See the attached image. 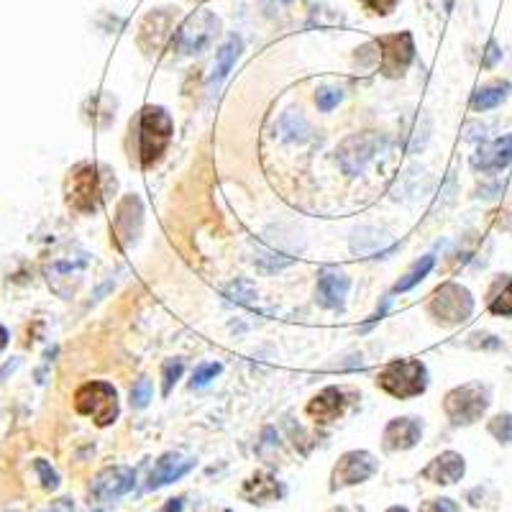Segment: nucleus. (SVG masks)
I'll use <instances>...</instances> for the list:
<instances>
[{
	"mask_svg": "<svg viewBox=\"0 0 512 512\" xmlns=\"http://www.w3.org/2000/svg\"><path fill=\"white\" fill-rule=\"evenodd\" d=\"M172 134H175V123H172V116L164 108H159V105H146V108H141L139 118H136L139 162L144 167H152L169 146Z\"/></svg>",
	"mask_w": 512,
	"mask_h": 512,
	"instance_id": "f257e3e1",
	"label": "nucleus"
},
{
	"mask_svg": "<svg viewBox=\"0 0 512 512\" xmlns=\"http://www.w3.org/2000/svg\"><path fill=\"white\" fill-rule=\"evenodd\" d=\"M111 187H116V180L103 167L85 164L70 177L67 200H70L77 213H95L108 200Z\"/></svg>",
	"mask_w": 512,
	"mask_h": 512,
	"instance_id": "f03ea898",
	"label": "nucleus"
},
{
	"mask_svg": "<svg viewBox=\"0 0 512 512\" xmlns=\"http://www.w3.org/2000/svg\"><path fill=\"white\" fill-rule=\"evenodd\" d=\"M377 384L392 397L410 400V397L423 395L425 387H428V369H425L423 361L415 359L392 361L379 372Z\"/></svg>",
	"mask_w": 512,
	"mask_h": 512,
	"instance_id": "7ed1b4c3",
	"label": "nucleus"
},
{
	"mask_svg": "<svg viewBox=\"0 0 512 512\" xmlns=\"http://www.w3.org/2000/svg\"><path fill=\"white\" fill-rule=\"evenodd\" d=\"M218 34H221V21L210 11H198L175 31L172 49L182 57H195V54L208 52Z\"/></svg>",
	"mask_w": 512,
	"mask_h": 512,
	"instance_id": "20e7f679",
	"label": "nucleus"
},
{
	"mask_svg": "<svg viewBox=\"0 0 512 512\" xmlns=\"http://www.w3.org/2000/svg\"><path fill=\"white\" fill-rule=\"evenodd\" d=\"M75 410L105 428L118 418V392L108 382H88L75 392Z\"/></svg>",
	"mask_w": 512,
	"mask_h": 512,
	"instance_id": "39448f33",
	"label": "nucleus"
},
{
	"mask_svg": "<svg viewBox=\"0 0 512 512\" xmlns=\"http://www.w3.org/2000/svg\"><path fill=\"white\" fill-rule=\"evenodd\" d=\"M489 408V390L484 384L472 382L464 387H456L443 400V410H446L448 420L454 425H472L487 413Z\"/></svg>",
	"mask_w": 512,
	"mask_h": 512,
	"instance_id": "423d86ee",
	"label": "nucleus"
},
{
	"mask_svg": "<svg viewBox=\"0 0 512 512\" xmlns=\"http://www.w3.org/2000/svg\"><path fill=\"white\" fill-rule=\"evenodd\" d=\"M428 310L443 326H456V323H464L472 315L474 297L466 287L448 282V285H441L433 292Z\"/></svg>",
	"mask_w": 512,
	"mask_h": 512,
	"instance_id": "0eeeda50",
	"label": "nucleus"
},
{
	"mask_svg": "<svg viewBox=\"0 0 512 512\" xmlns=\"http://www.w3.org/2000/svg\"><path fill=\"white\" fill-rule=\"evenodd\" d=\"M384 146V136L377 131H364V134H354L338 146V162L344 167L346 175L356 177L364 172L369 162L377 157V152Z\"/></svg>",
	"mask_w": 512,
	"mask_h": 512,
	"instance_id": "6e6552de",
	"label": "nucleus"
},
{
	"mask_svg": "<svg viewBox=\"0 0 512 512\" xmlns=\"http://www.w3.org/2000/svg\"><path fill=\"white\" fill-rule=\"evenodd\" d=\"M379 49V72L384 77H402L415 59L413 36L408 31L392 36H382L377 41Z\"/></svg>",
	"mask_w": 512,
	"mask_h": 512,
	"instance_id": "1a4fd4ad",
	"label": "nucleus"
},
{
	"mask_svg": "<svg viewBox=\"0 0 512 512\" xmlns=\"http://www.w3.org/2000/svg\"><path fill=\"white\" fill-rule=\"evenodd\" d=\"M379 469V461L374 459L369 451H349L338 459L336 469H333L331 477V489L341 487H354V484L367 482L369 477H374Z\"/></svg>",
	"mask_w": 512,
	"mask_h": 512,
	"instance_id": "9d476101",
	"label": "nucleus"
},
{
	"mask_svg": "<svg viewBox=\"0 0 512 512\" xmlns=\"http://www.w3.org/2000/svg\"><path fill=\"white\" fill-rule=\"evenodd\" d=\"M175 24L177 11H172V8H159V11L149 13L139 29V47L144 49L146 54L159 52V49L175 36Z\"/></svg>",
	"mask_w": 512,
	"mask_h": 512,
	"instance_id": "9b49d317",
	"label": "nucleus"
},
{
	"mask_svg": "<svg viewBox=\"0 0 512 512\" xmlns=\"http://www.w3.org/2000/svg\"><path fill=\"white\" fill-rule=\"evenodd\" d=\"M349 277H346L344 269L338 267H326L318 277V290H315V300H318L320 308L326 310H341L346 303V295H349Z\"/></svg>",
	"mask_w": 512,
	"mask_h": 512,
	"instance_id": "f8f14e48",
	"label": "nucleus"
},
{
	"mask_svg": "<svg viewBox=\"0 0 512 512\" xmlns=\"http://www.w3.org/2000/svg\"><path fill=\"white\" fill-rule=\"evenodd\" d=\"M134 479V469H128V466H111V469H105V472H100L95 477L90 495L98 502H113L134 487Z\"/></svg>",
	"mask_w": 512,
	"mask_h": 512,
	"instance_id": "ddd939ff",
	"label": "nucleus"
},
{
	"mask_svg": "<svg viewBox=\"0 0 512 512\" xmlns=\"http://www.w3.org/2000/svg\"><path fill=\"white\" fill-rule=\"evenodd\" d=\"M141 223H144V208H141V200L136 198V195H128V198L121 200L116 213V236H118V244H121L123 249L139 239Z\"/></svg>",
	"mask_w": 512,
	"mask_h": 512,
	"instance_id": "4468645a",
	"label": "nucleus"
},
{
	"mask_svg": "<svg viewBox=\"0 0 512 512\" xmlns=\"http://www.w3.org/2000/svg\"><path fill=\"white\" fill-rule=\"evenodd\" d=\"M192 466H195V459H192V456L164 454L162 459L154 464L152 474H149V482H146V489L167 487V484H172V482H177V479L185 477Z\"/></svg>",
	"mask_w": 512,
	"mask_h": 512,
	"instance_id": "2eb2a0df",
	"label": "nucleus"
},
{
	"mask_svg": "<svg viewBox=\"0 0 512 512\" xmlns=\"http://www.w3.org/2000/svg\"><path fill=\"white\" fill-rule=\"evenodd\" d=\"M423 436V425L418 423V418H395L387 423L384 428V448L387 451H408Z\"/></svg>",
	"mask_w": 512,
	"mask_h": 512,
	"instance_id": "dca6fc26",
	"label": "nucleus"
},
{
	"mask_svg": "<svg viewBox=\"0 0 512 512\" xmlns=\"http://www.w3.org/2000/svg\"><path fill=\"white\" fill-rule=\"evenodd\" d=\"M346 410V395L338 387H326L308 402V415L320 425H328Z\"/></svg>",
	"mask_w": 512,
	"mask_h": 512,
	"instance_id": "f3484780",
	"label": "nucleus"
},
{
	"mask_svg": "<svg viewBox=\"0 0 512 512\" xmlns=\"http://www.w3.org/2000/svg\"><path fill=\"white\" fill-rule=\"evenodd\" d=\"M507 164H512V136H502V139L482 146L472 157V167L479 172H500Z\"/></svg>",
	"mask_w": 512,
	"mask_h": 512,
	"instance_id": "a211bd4d",
	"label": "nucleus"
},
{
	"mask_svg": "<svg viewBox=\"0 0 512 512\" xmlns=\"http://www.w3.org/2000/svg\"><path fill=\"white\" fill-rule=\"evenodd\" d=\"M464 469V459L459 454H454V451H446V454L436 456L431 464L425 466L423 477L433 484H454L464 477Z\"/></svg>",
	"mask_w": 512,
	"mask_h": 512,
	"instance_id": "6ab92c4d",
	"label": "nucleus"
},
{
	"mask_svg": "<svg viewBox=\"0 0 512 512\" xmlns=\"http://www.w3.org/2000/svg\"><path fill=\"white\" fill-rule=\"evenodd\" d=\"M241 47H244V44H241L239 36H231V39L223 44L221 52H218L216 67H213V75H210V90H213V93L221 88L223 80L228 77V72L233 70V64H236V59H239L241 54Z\"/></svg>",
	"mask_w": 512,
	"mask_h": 512,
	"instance_id": "aec40b11",
	"label": "nucleus"
},
{
	"mask_svg": "<svg viewBox=\"0 0 512 512\" xmlns=\"http://www.w3.org/2000/svg\"><path fill=\"white\" fill-rule=\"evenodd\" d=\"M241 495L251 502H272L277 497H282V487L277 484V479L267 472H259L244 484V492Z\"/></svg>",
	"mask_w": 512,
	"mask_h": 512,
	"instance_id": "412c9836",
	"label": "nucleus"
},
{
	"mask_svg": "<svg viewBox=\"0 0 512 512\" xmlns=\"http://www.w3.org/2000/svg\"><path fill=\"white\" fill-rule=\"evenodd\" d=\"M489 310L495 315L512 318V277L502 274L497 277L495 285L489 287Z\"/></svg>",
	"mask_w": 512,
	"mask_h": 512,
	"instance_id": "4be33fe9",
	"label": "nucleus"
},
{
	"mask_svg": "<svg viewBox=\"0 0 512 512\" xmlns=\"http://www.w3.org/2000/svg\"><path fill=\"white\" fill-rule=\"evenodd\" d=\"M507 95H510V85H507V82H495V85H487V88L474 93L472 108L474 111H492V108H497Z\"/></svg>",
	"mask_w": 512,
	"mask_h": 512,
	"instance_id": "5701e85b",
	"label": "nucleus"
},
{
	"mask_svg": "<svg viewBox=\"0 0 512 512\" xmlns=\"http://www.w3.org/2000/svg\"><path fill=\"white\" fill-rule=\"evenodd\" d=\"M433 264H436V259H433V256H423V259H420V262L415 264V267L410 269V272L405 274V277H402L400 282H397L395 292H408V290H413V287L418 285L420 280H425V277L431 274Z\"/></svg>",
	"mask_w": 512,
	"mask_h": 512,
	"instance_id": "b1692460",
	"label": "nucleus"
},
{
	"mask_svg": "<svg viewBox=\"0 0 512 512\" xmlns=\"http://www.w3.org/2000/svg\"><path fill=\"white\" fill-rule=\"evenodd\" d=\"M182 372H185V364H182L180 359L164 361V367H162V392H164V397L172 392V387H175L177 379L182 377Z\"/></svg>",
	"mask_w": 512,
	"mask_h": 512,
	"instance_id": "393cba45",
	"label": "nucleus"
},
{
	"mask_svg": "<svg viewBox=\"0 0 512 512\" xmlns=\"http://www.w3.org/2000/svg\"><path fill=\"white\" fill-rule=\"evenodd\" d=\"M149 400H152V379L141 377L139 382L131 387V405L141 410V408H146V405H149Z\"/></svg>",
	"mask_w": 512,
	"mask_h": 512,
	"instance_id": "a878e982",
	"label": "nucleus"
},
{
	"mask_svg": "<svg viewBox=\"0 0 512 512\" xmlns=\"http://www.w3.org/2000/svg\"><path fill=\"white\" fill-rule=\"evenodd\" d=\"M489 433L500 443H512V415H497L489 420Z\"/></svg>",
	"mask_w": 512,
	"mask_h": 512,
	"instance_id": "bb28decb",
	"label": "nucleus"
},
{
	"mask_svg": "<svg viewBox=\"0 0 512 512\" xmlns=\"http://www.w3.org/2000/svg\"><path fill=\"white\" fill-rule=\"evenodd\" d=\"M226 295H228V300H231V303L249 305L251 300L256 297V290H254V285H251V282H236V285L228 287Z\"/></svg>",
	"mask_w": 512,
	"mask_h": 512,
	"instance_id": "cd10ccee",
	"label": "nucleus"
},
{
	"mask_svg": "<svg viewBox=\"0 0 512 512\" xmlns=\"http://www.w3.org/2000/svg\"><path fill=\"white\" fill-rule=\"evenodd\" d=\"M341 98H344V90L341 88H323L318 90V95H315V103H318V108L323 113L333 111L338 103H341Z\"/></svg>",
	"mask_w": 512,
	"mask_h": 512,
	"instance_id": "c85d7f7f",
	"label": "nucleus"
},
{
	"mask_svg": "<svg viewBox=\"0 0 512 512\" xmlns=\"http://www.w3.org/2000/svg\"><path fill=\"white\" fill-rule=\"evenodd\" d=\"M221 374V364H203V367L195 372V377H192V387H205V384H210L213 379Z\"/></svg>",
	"mask_w": 512,
	"mask_h": 512,
	"instance_id": "c756f323",
	"label": "nucleus"
},
{
	"mask_svg": "<svg viewBox=\"0 0 512 512\" xmlns=\"http://www.w3.org/2000/svg\"><path fill=\"white\" fill-rule=\"evenodd\" d=\"M397 3H400V0H361V6L367 8V11L377 13V16H387V13H392L397 8Z\"/></svg>",
	"mask_w": 512,
	"mask_h": 512,
	"instance_id": "7c9ffc66",
	"label": "nucleus"
},
{
	"mask_svg": "<svg viewBox=\"0 0 512 512\" xmlns=\"http://www.w3.org/2000/svg\"><path fill=\"white\" fill-rule=\"evenodd\" d=\"M420 512H461L459 505L454 500H448V497H441V500H428Z\"/></svg>",
	"mask_w": 512,
	"mask_h": 512,
	"instance_id": "2f4dec72",
	"label": "nucleus"
},
{
	"mask_svg": "<svg viewBox=\"0 0 512 512\" xmlns=\"http://www.w3.org/2000/svg\"><path fill=\"white\" fill-rule=\"evenodd\" d=\"M36 472L41 474V484H44V487L47 489H57V484H59V477H57V472H54V469H49V464L47 461H36Z\"/></svg>",
	"mask_w": 512,
	"mask_h": 512,
	"instance_id": "473e14b6",
	"label": "nucleus"
},
{
	"mask_svg": "<svg viewBox=\"0 0 512 512\" xmlns=\"http://www.w3.org/2000/svg\"><path fill=\"white\" fill-rule=\"evenodd\" d=\"M500 57H502V52H500V49H497L495 41H489V44H487V57H484V62H482L484 67H492V64H495Z\"/></svg>",
	"mask_w": 512,
	"mask_h": 512,
	"instance_id": "72a5a7b5",
	"label": "nucleus"
},
{
	"mask_svg": "<svg viewBox=\"0 0 512 512\" xmlns=\"http://www.w3.org/2000/svg\"><path fill=\"white\" fill-rule=\"evenodd\" d=\"M44 512H75V502L72 500H57L47 507Z\"/></svg>",
	"mask_w": 512,
	"mask_h": 512,
	"instance_id": "f704fd0d",
	"label": "nucleus"
},
{
	"mask_svg": "<svg viewBox=\"0 0 512 512\" xmlns=\"http://www.w3.org/2000/svg\"><path fill=\"white\" fill-rule=\"evenodd\" d=\"M431 6H433V11L448 13L451 11V6H454V0H431Z\"/></svg>",
	"mask_w": 512,
	"mask_h": 512,
	"instance_id": "c9c22d12",
	"label": "nucleus"
},
{
	"mask_svg": "<svg viewBox=\"0 0 512 512\" xmlns=\"http://www.w3.org/2000/svg\"><path fill=\"white\" fill-rule=\"evenodd\" d=\"M6 344H8V333H6V328L0 326V351L6 349Z\"/></svg>",
	"mask_w": 512,
	"mask_h": 512,
	"instance_id": "e433bc0d",
	"label": "nucleus"
},
{
	"mask_svg": "<svg viewBox=\"0 0 512 512\" xmlns=\"http://www.w3.org/2000/svg\"><path fill=\"white\" fill-rule=\"evenodd\" d=\"M333 512H359V510H351V507H338V510H333Z\"/></svg>",
	"mask_w": 512,
	"mask_h": 512,
	"instance_id": "4c0bfd02",
	"label": "nucleus"
},
{
	"mask_svg": "<svg viewBox=\"0 0 512 512\" xmlns=\"http://www.w3.org/2000/svg\"><path fill=\"white\" fill-rule=\"evenodd\" d=\"M387 512H408V510H405V507H390Z\"/></svg>",
	"mask_w": 512,
	"mask_h": 512,
	"instance_id": "58836bf2",
	"label": "nucleus"
}]
</instances>
